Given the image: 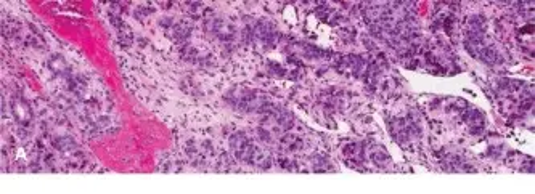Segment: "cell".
Instances as JSON below:
<instances>
[{"label":"cell","mask_w":535,"mask_h":194,"mask_svg":"<svg viewBox=\"0 0 535 194\" xmlns=\"http://www.w3.org/2000/svg\"><path fill=\"white\" fill-rule=\"evenodd\" d=\"M12 113L20 125L29 127L32 122V111L23 100H15L12 103Z\"/></svg>","instance_id":"obj_1"},{"label":"cell","mask_w":535,"mask_h":194,"mask_svg":"<svg viewBox=\"0 0 535 194\" xmlns=\"http://www.w3.org/2000/svg\"><path fill=\"white\" fill-rule=\"evenodd\" d=\"M272 162H274V159H272V154L267 150H262V148H259L256 144L252 146L248 164L256 165V167H259V169H270Z\"/></svg>","instance_id":"obj_2"},{"label":"cell","mask_w":535,"mask_h":194,"mask_svg":"<svg viewBox=\"0 0 535 194\" xmlns=\"http://www.w3.org/2000/svg\"><path fill=\"white\" fill-rule=\"evenodd\" d=\"M367 153H368V156H370V159H371L374 164H376V165H379V167H384V165H388V164L391 162L389 154L384 151V148L379 146V144L370 146L368 150H367Z\"/></svg>","instance_id":"obj_3"},{"label":"cell","mask_w":535,"mask_h":194,"mask_svg":"<svg viewBox=\"0 0 535 194\" xmlns=\"http://www.w3.org/2000/svg\"><path fill=\"white\" fill-rule=\"evenodd\" d=\"M254 35L257 37V39L264 40V42H272L275 37V31H274V26H272L269 21H259L256 26H254Z\"/></svg>","instance_id":"obj_4"},{"label":"cell","mask_w":535,"mask_h":194,"mask_svg":"<svg viewBox=\"0 0 535 194\" xmlns=\"http://www.w3.org/2000/svg\"><path fill=\"white\" fill-rule=\"evenodd\" d=\"M248 144H249V140H248V136H246L245 133H235V135H232V138H230L232 153L237 156L238 159L241 158V154H243V151L246 150Z\"/></svg>","instance_id":"obj_5"},{"label":"cell","mask_w":535,"mask_h":194,"mask_svg":"<svg viewBox=\"0 0 535 194\" xmlns=\"http://www.w3.org/2000/svg\"><path fill=\"white\" fill-rule=\"evenodd\" d=\"M465 121H466V124H468L469 127L473 128V132L482 130L484 122H485V121H484V116H482L477 109H469L468 113L465 114Z\"/></svg>","instance_id":"obj_6"},{"label":"cell","mask_w":535,"mask_h":194,"mask_svg":"<svg viewBox=\"0 0 535 194\" xmlns=\"http://www.w3.org/2000/svg\"><path fill=\"white\" fill-rule=\"evenodd\" d=\"M342 153L351 162H362L365 150H362V144H359V143H349V144L344 146Z\"/></svg>","instance_id":"obj_7"},{"label":"cell","mask_w":535,"mask_h":194,"mask_svg":"<svg viewBox=\"0 0 535 194\" xmlns=\"http://www.w3.org/2000/svg\"><path fill=\"white\" fill-rule=\"evenodd\" d=\"M272 113H274V116H275L277 124L283 128V130H289V128L294 125V117H293V114L289 113V111L277 109V111H272Z\"/></svg>","instance_id":"obj_8"},{"label":"cell","mask_w":535,"mask_h":194,"mask_svg":"<svg viewBox=\"0 0 535 194\" xmlns=\"http://www.w3.org/2000/svg\"><path fill=\"white\" fill-rule=\"evenodd\" d=\"M53 146L61 153H71L78 150V144L71 136H56L53 140Z\"/></svg>","instance_id":"obj_9"},{"label":"cell","mask_w":535,"mask_h":194,"mask_svg":"<svg viewBox=\"0 0 535 194\" xmlns=\"http://www.w3.org/2000/svg\"><path fill=\"white\" fill-rule=\"evenodd\" d=\"M302 140L299 136H294V135H286L281 138L280 141V146L283 148L285 151H299L302 150Z\"/></svg>","instance_id":"obj_10"},{"label":"cell","mask_w":535,"mask_h":194,"mask_svg":"<svg viewBox=\"0 0 535 194\" xmlns=\"http://www.w3.org/2000/svg\"><path fill=\"white\" fill-rule=\"evenodd\" d=\"M476 57L477 58H479L481 61H484V63H487V64H496V63H499L500 61V57H499V53H496L493 48H490V47H487V45H484V47L479 50V52H477V55H476Z\"/></svg>","instance_id":"obj_11"},{"label":"cell","mask_w":535,"mask_h":194,"mask_svg":"<svg viewBox=\"0 0 535 194\" xmlns=\"http://www.w3.org/2000/svg\"><path fill=\"white\" fill-rule=\"evenodd\" d=\"M192 29H193V27H192V24L188 21H180V23H177V24L172 26V34H174V37L177 40H185L186 37L192 34Z\"/></svg>","instance_id":"obj_12"},{"label":"cell","mask_w":535,"mask_h":194,"mask_svg":"<svg viewBox=\"0 0 535 194\" xmlns=\"http://www.w3.org/2000/svg\"><path fill=\"white\" fill-rule=\"evenodd\" d=\"M49 66L55 74H58V76H68V72H69L66 63H64L63 58H60V57H53L49 61Z\"/></svg>","instance_id":"obj_13"},{"label":"cell","mask_w":535,"mask_h":194,"mask_svg":"<svg viewBox=\"0 0 535 194\" xmlns=\"http://www.w3.org/2000/svg\"><path fill=\"white\" fill-rule=\"evenodd\" d=\"M118 42L123 45V47H130L132 45V32H130L127 27H121V31L118 34Z\"/></svg>","instance_id":"obj_14"},{"label":"cell","mask_w":535,"mask_h":194,"mask_svg":"<svg viewBox=\"0 0 535 194\" xmlns=\"http://www.w3.org/2000/svg\"><path fill=\"white\" fill-rule=\"evenodd\" d=\"M314 170L315 172H326V170H331L330 165H328V162L323 159V158H315L314 159Z\"/></svg>","instance_id":"obj_15"}]
</instances>
